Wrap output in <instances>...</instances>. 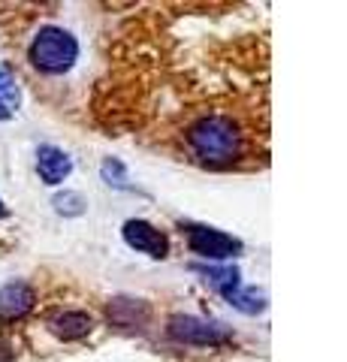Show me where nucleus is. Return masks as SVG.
<instances>
[{"mask_svg": "<svg viewBox=\"0 0 347 362\" xmlns=\"http://www.w3.org/2000/svg\"><path fill=\"white\" fill-rule=\"evenodd\" d=\"M124 242L133 247V251L148 254L154 259H163L166 254H170L166 235L158 230V226H151L148 221H127L124 223Z\"/></svg>", "mask_w": 347, "mask_h": 362, "instance_id": "nucleus-5", "label": "nucleus"}, {"mask_svg": "<svg viewBox=\"0 0 347 362\" xmlns=\"http://www.w3.org/2000/svg\"><path fill=\"white\" fill-rule=\"evenodd\" d=\"M33 308V290L25 281H13L0 290V314L4 317H21Z\"/></svg>", "mask_w": 347, "mask_h": 362, "instance_id": "nucleus-7", "label": "nucleus"}, {"mask_svg": "<svg viewBox=\"0 0 347 362\" xmlns=\"http://www.w3.org/2000/svg\"><path fill=\"white\" fill-rule=\"evenodd\" d=\"M54 206H58V211H64V214H79L85 202L79 194H64V197L54 199Z\"/></svg>", "mask_w": 347, "mask_h": 362, "instance_id": "nucleus-10", "label": "nucleus"}, {"mask_svg": "<svg viewBox=\"0 0 347 362\" xmlns=\"http://www.w3.org/2000/svg\"><path fill=\"white\" fill-rule=\"evenodd\" d=\"M79 58V42L64 28H42L30 42V61L42 73H64Z\"/></svg>", "mask_w": 347, "mask_h": 362, "instance_id": "nucleus-2", "label": "nucleus"}, {"mask_svg": "<svg viewBox=\"0 0 347 362\" xmlns=\"http://www.w3.org/2000/svg\"><path fill=\"white\" fill-rule=\"evenodd\" d=\"M187 142L206 163H230L242 151V133L227 115H208L196 121L187 133Z\"/></svg>", "mask_w": 347, "mask_h": 362, "instance_id": "nucleus-1", "label": "nucleus"}, {"mask_svg": "<svg viewBox=\"0 0 347 362\" xmlns=\"http://www.w3.org/2000/svg\"><path fill=\"white\" fill-rule=\"evenodd\" d=\"M190 251L206 257V259H230L242 251V242L220 230H208V226H190L187 230Z\"/></svg>", "mask_w": 347, "mask_h": 362, "instance_id": "nucleus-3", "label": "nucleus"}, {"mask_svg": "<svg viewBox=\"0 0 347 362\" xmlns=\"http://www.w3.org/2000/svg\"><path fill=\"white\" fill-rule=\"evenodd\" d=\"M70 157H66L61 148H52V145H42L37 151V173L46 185H61V181L70 175Z\"/></svg>", "mask_w": 347, "mask_h": 362, "instance_id": "nucleus-6", "label": "nucleus"}, {"mask_svg": "<svg viewBox=\"0 0 347 362\" xmlns=\"http://www.w3.org/2000/svg\"><path fill=\"white\" fill-rule=\"evenodd\" d=\"M6 115V109H4V100H0V118H4Z\"/></svg>", "mask_w": 347, "mask_h": 362, "instance_id": "nucleus-12", "label": "nucleus"}, {"mask_svg": "<svg viewBox=\"0 0 347 362\" xmlns=\"http://www.w3.org/2000/svg\"><path fill=\"white\" fill-rule=\"evenodd\" d=\"M0 218H6V206H4V202H0Z\"/></svg>", "mask_w": 347, "mask_h": 362, "instance_id": "nucleus-11", "label": "nucleus"}, {"mask_svg": "<svg viewBox=\"0 0 347 362\" xmlns=\"http://www.w3.org/2000/svg\"><path fill=\"white\" fill-rule=\"evenodd\" d=\"M91 317H88L85 311H64L61 317H54V332H58L61 338H66V341H73V338H82L91 332Z\"/></svg>", "mask_w": 347, "mask_h": 362, "instance_id": "nucleus-9", "label": "nucleus"}, {"mask_svg": "<svg viewBox=\"0 0 347 362\" xmlns=\"http://www.w3.org/2000/svg\"><path fill=\"white\" fill-rule=\"evenodd\" d=\"M203 275H206V281L220 293L223 299H230V305L236 302V296L242 293L239 269H233V266H208V269H203Z\"/></svg>", "mask_w": 347, "mask_h": 362, "instance_id": "nucleus-8", "label": "nucleus"}, {"mask_svg": "<svg viewBox=\"0 0 347 362\" xmlns=\"http://www.w3.org/2000/svg\"><path fill=\"white\" fill-rule=\"evenodd\" d=\"M170 335L175 338V341L199 344V347H215V344H223L230 338L218 323L199 320V317H172L170 320Z\"/></svg>", "mask_w": 347, "mask_h": 362, "instance_id": "nucleus-4", "label": "nucleus"}]
</instances>
